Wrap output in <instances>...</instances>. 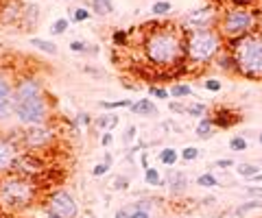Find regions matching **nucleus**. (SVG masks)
<instances>
[{"instance_id":"f257e3e1","label":"nucleus","mask_w":262,"mask_h":218,"mask_svg":"<svg viewBox=\"0 0 262 218\" xmlns=\"http://www.w3.org/2000/svg\"><path fill=\"white\" fill-rule=\"evenodd\" d=\"M142 57L153 68L169 70L186 63V33L173 24H159L144 33Z\"/></svg>"},{"instance_id":"f03ea898","label":"nucleus","mask_w":262,"mask_h":218,"mask_svg":"<svg viewBox=\"0 0 262 218\" xmlns=\"http://www.w3.org/2000/svg\"><path fill=\"white\" fill-rule=\"evenodd\" d=\"M40 196V184L35 179H24L18 174L0 177V212L5 214H22L31 205H35Z\"/></svg>"},{"instance_id":"7ed1b4c3","label":"nucleus","mask_w":262,"mask_h":218,"mask_svg":"<svg viewBox=\"0 0 262 218\" xmlns=\"http://www.w3.org/2000/svg\"><path fill=\"white\" fill-rule=\"evenodd\" d=\"M186 33V63L190 68H199L214 61L223 53L225 40L216 26L208 28H188Z\"/></svg>"},{"instance_id":"20e7f679","label":"nucleus","mask_w":262,"mask_h":218,"mask_svg":"<svg viewBox=\"0 0 262 218\" xmlns=\"http://www.w3.org/2000/svg\"><path fill=\"white\" fill-rule=\"evenodd\" d=\"M234 55L238 75L247 79H262V31H253L236 42H227Z\"/></svg>"},{"instance_id":"39448f33","label":"nucleus","mask_w":262,"mask_h":218,"mask_svg":"<svg viewBox=\"0 0 262 218\" xmlns=\"http://www.w3.org/2000/svg\"><path fill=\"white\" fill-rule=\"evenodd\" d=\"M258 18H260V9H236L230 7L221 13V18L216 22V28L221 33V38L227 42H236L245 35H249L253 31H258Z\"/></svg>"},{"instance_id":"423d86ee","label":"nucleus","mask_w":262,"mask_h":218,"mask_svg":"<svg viewBox=\"0 0 262 218\" xmlns=\"http://www.w3.org/2000/svg\"><path fill=\"white\" fill-rule=\"evenodd\" d=\"M48 118H50V100L46 94L16 103V120L20 127L44 125V122H48Z\"/></svg>"},{"instance_id":"0eeeda50","label":"nucleus","mask_w":262,"mask_h":218,"mask_svg":"<svg viewBox=\"0 0 262 218\" xmlns=\"http://www.w3.org/2000/svg\"><path fill=\"white\" fill-rule=\"evenodd\" d=\"M55 140H57V131H55L53 125H50V120L44 122V125L22 127V133L18 137V142L26 151H35V153H38V151H48L50 147H53Z\"/></svg>"},{"instance_id":"6e6552de","label":"nucleus","mask_w":262,"mask_h":218,"mask_svg":"<svg viewBox=\"0 0 262 218\" xmlns=\"http://www.w3.org/2000/svg\"><path fill=\"white\" fill-rule=\"evenodd\" d=\"M44 172H46V162L35 151H22L11 170V174H18V177H24V179H35V181Z\"/></svg>"},{"instance_id":"1a4fd4ad","label":"nucleus","mask_w":262,"mask_h":218,"mask_svg":"<svg viewBox=\"0 0 262 218\" xmlns=\"http://www.w3.org/2000/svg\"><path fill=\"white\" fill-rule=\"evenodd\" d=\"M46 212H53L61 218H77L79 216V203L68 190L57 188L46 199Z\"/></svg>"},{"instance_id":"9d476101","label":"nucleus","mask_w":262,"mask_h":218,"mask_svg":"<svg viewBox=\"0 0 262 218\" xmlns=\"http://www.w3.org/2000/svg\"><path fill=\"white\" fill-rule=\"evenodd\" d=\"M16 81L0 70V122H9L16 118V98H13Z\"/></svg>"},{"instance_id":"9b49d317","label":"nucleus","mask_w":262,"mask_h":218,"mask_svg":"<svg viewBox=\"0 0 262 218\" xmlns=\"http://www.w3.org/2000/svg\"><path fill=\"white\" fill-rule=\"evenodd\" d=\"M20 153H22V149H20V142L16 135L0 133V177L11 174L13 164H16Z\"/></svg>"},{"instance_id":"f8f14e48","label":"nucleus","mask_w":262,"mask_h":218,"mask_svg":"<svg viewBox=\"0 0 262 218\" xmlns=\"http://www.w3.org/2000/svg\"><path fill=\"white\" fill-rule=\"evenodd\" d=\"M42 94H46L44 90V85L40 79L35 77H20L16 81V90H13V98H16V103H22V100H31L35 96H42Z\"/></svg>"},{"instance_id":"ddd939ff","label":"nucleus","mask_w":262,"mask_h":218,"mask_svg":"<svg viewBox=\"0 0 262 218\" xmlns=\"http://www.w3.org/2000/svg\"><path fill=\"white\" fill-rule=\"evenodd\" d=\"M218 22V16L214 13V7L208 5L203 7V9H196L192 13H188L186 18V24L190 28H208V26H216Z\"/></svg>"},{"instance_id":"4468645a","label":"nucleus","mask_w":262,"mask_h":218,"mask_svg":"<svg viewBox=\"0 0 262 218\" xmlns=\"http://www.w3.org/2000/svg\"><path fill=\"white\" fill-rule=\"evenodd\" d=\"M210 118H212L216 129H230V127H234V125H238V122L243 120L240 118V114L234 112V109H230V107H216L214 116H210Z\"/></svg>"},{"instance_id":"2eb2a0df","label":"nucleus","mask_w":262,"mask_h":218,"mask_svg":"<svg viewBox=\"0 0 262 218\" xmlns=\"http://www.w3.org/2000/svg\"><path fill=\"white\" fill-rule=\"evenodd\" d=\"M164 186L169 188L171 194H184L188 190V177L184 170H166V179H164Z\"/></svg>"},{"instance_id":"dca6fc26","label":"nucleus","mask_w":262,"mask_h":218,"mask_svg":"<svg viewBox=\"0 0 262 218\" xmlns=\"http://www.w3.org/2000/svg\"><path fill=\"white\" fill-rule=\"evenodd\" d=\"M20 18H22V13H20L18 0H5L3 9H0V22H3V24H13V22H18Z\"/></svg>"},{"instance_id":"f3484780","label":"nucleus","mask_w":262,"mask_h":218,"mask_svg":"<svg viewBox=\"0 0 262 218\" xmlns=\"http://www.w3.org/2000/svg\"><path fill=\"white\" fill-rule=\"evenodd\" d=\"M129 112L136 114V116H157V107H155L153 100L140 98V100H136V103L129 107Z\"/></svg>"},{"instance_id":"a211bd4d","label":"nucleus","mask_w":262,"mask_h":218,"mask_svg":"<svg viewBox=\"0 0 262 218\" xmlns=\"http://www.w3.org/2000/svg\"><path fill=\"white\" fill-rule=\"evenodd\" d=\"M256 209H262V199H249V201L240 203V205H236L234 209H232V216L243 218V216H247L249 212H256Z\"/></svg>"},{"instance_id":"6ab92c4d","label":"nucleus","mask_w":262,"mask_h":218,"mask_svg":"<svg viewBox=\"0 0 262 218\" xmlns=\"http://www.w3.org/2000/svg\"><path fill=\"white\" fill-rule=\"evenodd\" d=\"M157 159L166 166V168H175V164L179 162V151L173 149V147H166L157 153Z\"/></svg>"},{"instance_id":"aec40b11","label":"nucleus","mask_w":262,"mask_h":218,"mask_svg":"<svg viewBox=\"0 0 262 218\" xmlns=\"http://www.w3.org/2000/svg\"><path fill=\"white\" fill-rule=\"evenodd\" d=\"M214 122L212 118H208V116H203V118L199 120V125H196V137H203V140H210V137L214 135Z\"/></svg>"},{"instance_id":"412c9836","label":"nucleus","mask_w":262,"mask_h":218,"mask_svg":"<svg viewBox=\"0 0 262 218\" xmlns=\"http://www.w3.org/2000/svg\"><path fill=\"white\" fill-rule=\"evenodd\" d=\"M92 11L96 13L99 18H107L109 13H114V3L112 0H90Z\"/></svg>"},{"instance_id":"4be33fe9","label":"nucleus","mask_w":262,"mask_h":218,"mask_svg":"<svg viewBox=\"0 0 262 218\" xmlns=\"http://www.w3.org/2000/svg\"><path fill=\"white\" fill-rule=\"evenodd\" d=\"M216 65H218V68H221L223 72H238V70H236L234 55H232L230 50H223V53L216 57Z\"/></svg>"},{"instance_id":"5701e85b","label":"nucleus","mask_w":262,"mask_h":218,"mask_svg":"<svg viewBox=\"0 0 262 218\" xmlns=\"http://www.w3.org/2000/svg\"><path fill=\"white\" fill-rule=\"evenodd\" d=\"M258 172H260V164H253V162L236 164V174L238 177H243V179H253Z\"/></svg>"},{"instance_id":"b1692460","label":"nucleus","mask_w":262,"mask_h":218,"mask_svg":"<svg viewBox=\"0 0 262 218\" xmlns=\"http://www.w3.org/2000/svg\"><path fill=\"white\" fill-rule=\"evenodd\" d=\"M118 122H120V116H116V114H103V116H99V118L94 120V125H96V129L112 131V129L118 127Z\"/></svg>"},{"instance_id":"393cba45","label":"nucleus","mask_w":262,"mask_h":218,"mask_svg":"<svg viewBox=\"0 0 262 218\" xmlns=\"http://www.w3.org/2000/svg\"><path fill=\"white\" fill-rule=\"evenodd\" d=\"M70 50H72V53H79V55H99V46H94V44H87V42H83V40L70 42Z\"/></svg>"},{"instance_id":"a878e982","label":"nucleus","mask_w":262,"mask_h":218,"mask_svg":"<svg viewBox=\"0 0 262 218\" xmlns=\"http://www.w3.org/2000/svg\"><path fill=\"white\" fill-rule=\"evenodd\" d=\"M31 46H35V48H38V50H42V53H46V55H57V53H59V50H57V46H55V44L53 42H48V40H40V38H33L31 40Z\"/></svg>"},{"instance_id":"bb28decb","label":"nucleus","mask_w":262,"mask_h":218,"mask_svg":"<svg viewBox=\"0 0 262 218\" xmlns=\"http://www.w3.org/2000/svg\"><path fill=\"white\" fill-rule=\"evenodd\" d=\"M144 181H147L149 186H153V188L164 186V179L159 177V170H157V168H153V166H149V168L144 170Z\"/></svg>"},{"instance_id":"cd10ccee","label":"nucleus","mask_w":262,"mask_h":218,"mask_svg":"<svg viewBox=\"0 0 262 218\" xmlns=\"http://www.w3.org/2000/svg\"><path fill=\"white\" fill-rule=\"evenodd\" d=\"M169 92H171L173 98H186V96H190V94H192V87L188 83H175Z\"/></svg>"},{"instance_id":"c85d7f7f","label":"nucleus","mask_w":262,"mask_h":218,"mask_svg":"<svg viewBox=\"0 0 262 218\" xmlns=\"http://www.w3.org/2000/svg\"><path fill=\"white\" fill-rule=\"evenodd\" d=\"M247 147H249V144H247V137L245 135H232L230 137V149L234 151V153H245Z\"/></svg>"},{"instance_id":"c756f323","label":"nucleus","mask_w":262,"mask_h":218,"mask_svg":"<svg viewBox=\"0 0 262 218\" xmlns=\"http://www.w3.org/2000/svg\"><path fill=\"white\" fill-rule=\"evenodd\" d=\"M171 9H173V5L169 3V0H159V3H153L151 13L157 16V18H162V16H166V13H171Z\"/></svg>"},{"instance_id":"7c9ffc66","label":"nucleus","mask_w":262,"mask_h":218,"mask_svg":"<svg viewBox=\"0 0 262 218\" xmlns=\"http://www.w3.org/2000/svg\"><path fill=\"white\" fill-rule=\"evenodd\" d=\"M199 155H201V151L196 147H184L179 151V159H181V162H194Z\"/></svg>"},{"instance_id":"2f4dec72","label":"nucleus","mask_w":262,"mask_h":218,"mask_svg":"<svg viewBox=\"0 0 262 218\" xmlns=\"http://www.w3.org/2000/svg\"><path fill=\"white\" fill-rule=\"evenodd\" d=\"M196 184H199V188H216L218 186V177H214L212 172H203V174H199Z\"/></svg>"},{"instance_id":"473e14b6","label":"nucleus","mask_w":262,"mask_h":218,"mask_svg":"<svg viewBox=\"0 0 262 218\" xmlns=\"http://www.w3.org/2000/svg\"><path fill=\"white\" fill-rule=\"evenodd\" d=\"M134 100H99V107L103 109H122V107H131Z\"/></svg>"},{"instance_id":"72a5a7b5","label":"nucleus","mask_w":262,"mask_h":218,"mask_svg":"<svg viewBox=\"0 0 262 218\" xmlns=\"http://www.w3.org/2000/svg\"><path fill=\"white\" fill-rule=\"evenodd\" d=\"M68 26H70V20L68 18H59V20L53 22L50 33H53V35H63V33H68Z\"/></svg>"},{"instance_id":"f704fd0d","label":"nucleus","mask_w":262,"mask_h":218,"mask_svg":"<svg viewBox=\"0 0 262 218\" xmlns=\"http://www.w3.org/2000/svg\"><path fill=\"white\" fill-rule=\"evenodd\" d=\"M206 112H208V107L203 105V103H192V105H188V109H186V114L188 116H192V118H203L206 116Z\"/></svg>"},{"instance_id":"c9c22d12","label":"nucleus","mask_w":262,"mask_h":218,"mask_svg":"<svg viewBox=\"0 0 262 218\" xmlns=\"http://www.w3.org/2000/svg\"><path fill=\"white\" fill-rule=\"evenodd\" d=\"M90 18H92V13H90V9H85V7H77V9L72 11V22H85Z\"/></svg>"},{"instance_id":"e433bc0d","label":"nucleus","mask_w":262,"mask_h":218,"mask_svg":"<svg viewBox=\"0 0 262 218\" xmlns=\"http://www.w3.org/2000/svg\"><path fill=\"white\" fill-rule=\"evenodd\" d=\"M149 94H151L153 98H159V100L171 98V92L166 90V87H149Z\"/></svg>"},{"instance_id":"4c0bfd02","label":"nucleus","mask_w":262,"mask_h":218,"mask_svg":"<svg viewBox=\"0 0 262 218\" xmlns=\"http://www.w3.org/2000/svg\"><path fill=\"white\" fill-rule=\"evenodd\" d=\"M75 127H90V125H94V120H92V116L90 114H85V112H81L77 116V120L72 122Z\"/></svg>"},{"instance_id":"58836bf2","label":"nucleus","mask_w":262,"mask_h":218,"mask_svg":"<svg viewBox=\"0 0 262 218\" xmlns=\"http://www.w3.org/2000/svg\"><path fill=\"white\" fill-rule=\"evenodd\" d=\"M112 188H114V190H127V188H129V179L127 177H120V174H118V177H114V181H112Z\"/></svg>"},{"instance_id":"ea45409f","label":"nucleus","mask_w":262,"mask_h":218,"mask_svg":"<svg viewBox=\"0 0 262 218\" xmlns=\"http://www.w3.org/2000/svg\"><path fill=\"white\" fill-rule=\"evenodd\" d=\"M127 35H129V31H114L112 42L116 44V46H125V44H127Z\"/></svg>"},{"instance_id":"a19ab883","label":"nucleus","mask_w":262,"mask_h":218,"mask_svg":"<svg viewBox=\"0 0 262 218\" xmlns=\"http://www.w3.org/2000/svg\"><path fill=\"white\" fill-rule=\"evenodd\" d=\"M227 3L232 7H236V9H249V7H253L258 0H227Z\"/></svg>"},{"instance_id":"79ce46f5","label":"nucleus","mask_w":262,"mask_h":218,"mask_svg":"<svg viewBox=\"0 0 262 218\" xmlns=\"http://www.w3.org/2000/svg\"><path fill=\"white\" fill-rule=\"evenodd\" d=\"M203 87H206L208 92H221V87H223V83L218 81V79H208L206 83H203Z\"/></svg>"},{"instance_id":"37998d69","label":"nucleus","mask_w":262,"mask_h":218,"mask_svg":"<svg viewBox=\"0 0 262 218\" xmlns=\"http://www.w3.org/2000/svg\"><path fill=\"white\" fill-rule=\"evenodd\" d=\"M107 170H109V164L101 162V164H96V166H94V168H92V174H94V177H105Z\"/></svg>"},{"instance_id":"c03bdc74","label":"nucleus","mask_w":262,"mask_h":218,"mask_svg":"<svg viewBox=\"0 0 262 218\" xmlns=\"http://www.w3.org/2000/svg\"><path fill=\"white\" fill-rule=\"evenodd\" d=\"M245 192L251 199H262V186H249V188H245Z\"/></svg>"},{"instance_id":"a18cd8bd","label":"nucleus","mask_w":262,"mask_h":218,"mask_svg":"<svg viewBox=\"0 0 262 218\" xmlns=\"http://www.w3.org/2000/svg\"><path fill=\"white\" fill-rule=\"evenodd\" d=\"M169 109H171V112H175V114H186L188 105H181V103H177V100H171V103H169Z\"/></svg>"},{"instance_id":"49530a36","label":"nucleus","mask_w":262,"mask_h":218,"mask_svg":"<svg viewBox=\"0 0 262 218\" xmlns=\"http://www.w3.org/2000/svg\"><path fill=\"white\" fill-rule=\"evenodd\" d=\"M234 159H216V168L221 170H227V168H234Z\"/></svg>"},{"instance_id":"de8ad7c7","label":"nucleus","mask_w":262,"mask_h":218,"mask_svg":"<svg viewBox=\"0 0 262 218\" xmlns=\"http://www.w3.org/2000/svg\"><path fill=\"white\" fill-rule=\"evenodd\" d=\"M136 127L131 125V127H127V131H125V144H129V142H134L136 140Z\"/></svg>"},{"instance_id":"09e8293b","label":"nucleus","mask_w":262,"mask_h":218,"mask_svg":"<svg viewBox=\"0 0 262 218\" xmlns=\"http://www.w3.org/2000/svg\"><path fill=\"white\" fill-rule=\"evenodd\" d=\"M114 142V135H112V131H105L103 137H101V147H109V144Z\"/></svg>"},{"instance_id":"8fccbe9b","label":"nucleus","mask_w":262,"mask_h":218,"mask_svg":"<svg viewBox=\"0 0 262 218\" xmlns=\"http://www.w3.org/2000/svg\"><path fill=\"white\" fill-rule=\"evenodd\" d=\"M116 218H131V212L127 207H120V209H116V214H114Z\"/></svg>"},{"instance_id":"3c124183","label":"nucleus","mask_w":262,"mask_h":218,"mask_svg":"<svg viewBox=\"0 0 262 218\" xmlns=\"http://www.w3.org/2000/svg\"><path fill=\"white\" fill-rule=\"evenodd\" d=\"M131 218H151V214H147V212H131Z\"/></svg>"},{"instance_id":"603ef678","label":"nucleus","mask_w":262,"mask_h":218,"mask_svg":"<svg viewBox=\"0 0 262 218\" xmlns=\"http://www.w3.org/2000/svg\"><path fill=\"white\" fill-rule=\"evenodd\" d=\"M251 181H253V186H262V172H258V174H256V177H253Z\"/></svg>"},{"instance_id":"864d4df0","label":"nucleus","mask_w":262,"mask_h":218,"mask_svg":"<svg viewBox=\"0 0 262 218\" xmlns=\"http://www.w3.org/2000/svg\"><path fill=\"white\" fill-rule=\"evenodd\" d=\"M103 162L112 166V162H114V159H112V153H105V159H103Z\"/></svg>"},{"instance_id":"5fc2aeb1","label":"nucleus","mask_w":262,"mask_h":218,"mask_svg":"<svg viewBox=\"0 0 262 218\" xmlns=\"http://www.w3.org/2000/svg\"><path fill=\"white\" fill-rule=\"evenodd\" d=\"M46 218H61V216H57V214H53V212H46Z\"/></svg>"},{"instance_id":"6e6d98bb","label":"nucleus","mask_w":262,"mask_h":218,"mask_svg":"<svg viewBox=\"0 0 262 218\" xmlns=\"http://www.w3.org/2000/svg\"><path fill=\"white\" fill-rule=\"evenodd\" d=\"M258 142H260V147H262V133L258 135Z\"/></svg>"},{"instance_id":"4d7b16f0","label":"nucleus","mask_w":262,"mask_h":218,"mask_svg":"<svg viewBox=\"0 0 262 218\" xmlns=\"http://www.w3.org/2000/svg\"><path fill=\"white\" fill-rule=\"evenodd\" d=\"M153 3H159V0H153Z\"/></svg>"}]
</instances>
